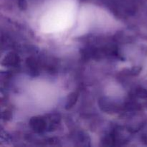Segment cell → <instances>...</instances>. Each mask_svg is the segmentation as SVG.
Segmentation results:
<instances>
[{
  "label": "cell",
  "mask_w": 147,
  "mask_h": 147,
  "mask_svg": "<svg viewBox=\"0 0 147 147\" xmlns=\"http://www.w3.org/2000/svg\"><path fill=\"white\" fill-rule=\"evenodd\" d=\"M30 126L36 133H42L47 130V125L42 117H33L30 121Z\"/></svg>",
  "instance_id": "6da1fadb"
},
{
  "label": "cell",
  "mask_w": 147,
  "mask_h": 147,
  "mask_svg": "<svg viewBox=\"0 0 147 147\" xmlns=\"http://www.w3.org/2000/svg\"><path fill=\"white\" fill-rule=\"evenodd\" d=\"M78 98V92H73L70 95H68L67 100H66L65 109L68 110V109H70L72 107H73V106L77 102Z\"/></svg>",
  "instance_id": "7a4b0ae2"
},
{
  "label": "cell",
  "mask_w": 147,
  "mask_h": 147,
  "mask_svg": "<svg viewBox=\"0 0 147 147\" xmlns=\"http://www.w3.org/2000/svg\"><path fill=\"white\" fill-rule=\"evenodd\" d=\"M19 58L17 56V55L14 53H11L7 55V57H5V63L7 65H14L18 63Z\"/></svg>",
  "instance_id": "3957f363"
},
{
  "label": "cell",
  "mask_w": 147,
  "mask_h": 147,
  "mask_svg": "<svg viewBox=\"0 0 147 147\" xmlns=\"http://www.w3.org/2000/svg\"><path fill=\"white\" fill-rule=\"evenodd\" d=\"M27 65L28 66V67H30V71L34 73V76H35L36 75L34 73H38V71H37V64L36 63V60L32 57H29V58L27 59Z\"/></svg>",
  "instance_id": "277c9868"
},
{
  "label": "cell",
  "mask_w": 147,
  "mask_h": 147,
  "mask_svg": "<svg viewBox=\"0 0 147 147\" xmlns=\"http://www.w3.org/2000/svg\"><path fill=\"white\" fill-rule=\"evenodd\" d=\"M136 95L140 98H147V90L143 88L138 89L136 91Z\"/></svg>",
  "instance_id": "5b68a950"
},
{
  "label": "cell",
  "mask_w": 147,
  "mask_h": 147,
  "mask_svg": "<svg viewBox=\"0 0 147 147\" xmlns=\"http://www.w3.org/2000/svg\"><path fill=\"white\" fill-rule=\"evenodd\" d=\"M2 118L4 119H9L11 118V114H10L9 112L5 111L2 114Z\"/></svg>",
  "instance_id": "8992f818"
},
{
  "label": "cell",
  "mask_w": 147,
  "mask_h": 147,
  "mask_svg": "<svg viewBox=\"0 0 147 147\" xmlns=\"http://www.w3.org/2000/svg\"><path fill=\"white\" fill-rule=\"evenodd\" d=\"M141 69H138V67H134L131 70V73L133 75H136L139 73V72L140 71Z\"/></svg>",
  "instance_id": "52a82bcc"
}]
</instances>
